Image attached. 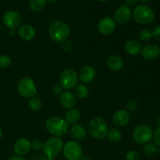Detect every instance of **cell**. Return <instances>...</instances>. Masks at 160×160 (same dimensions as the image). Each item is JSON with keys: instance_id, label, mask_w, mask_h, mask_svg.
Returning a JSON list of instances; mask_svg holds the SVG:
<instances>
[{"instance_id": "cell-45", "label": "cell", "mask_w": 160, "mask_h": 160, "mask_svg": "<svg viewBox=\"0 0 160 160\" xmlns=\"http://www.w3.org/2000/svg\"><path fill=\"white\" fill-rule=\"evenodd\" d=\"M98 1H99V2H106V1H108V0H98Z\"/></svg>"}, {"instance_id": "cell-39", "label": "cell", "mask_w": 160, "mask_h": 160, "mask_svg": "<svg viewBox=\"0 0 160 160\" xmlns=\"http://www.w3.org/2000/svg\"><path fill=\"white\" fill-rule=\"evenodd\" d=\"M80 160H94L93 158H90V157H82Z\"/></svg>"}, {"instance_id": "cell-22", "label": "cell", "mask_w": 160, "mask_h": 160, "mask_svg": "<svg viewBox=\"0 0 160 160\" xmlns=\"http://www.w3.org/2000/svg\"><path fill=\"white\" fill-rule=\"evenodd\" d=\"M80 119H81V113L76 108H70L65 115V120L68 123H78Z\"/></svg>"}, {"instance_id": "cell-28", "label": "cell", "mask_w": 160, "mask_h": 160, "mask_svg": "<svg viewBox=\"0 0 160 160\" xmlns=\"http://www.w3.org/2000/svg\"><path fill=\"white\" fill-rule=\"evenodd\" d=\"M152 31L148 28H144L139 33V38L143 42H148L152 38Z\"/></svg>"}, {"instance_id": "cell-38", "label": "cell", "mask_w": 160, "mask_h": 160, "mask_svg": "<svg viewBox=\"0 0 160 160\" xmlns=\"http://www.w3.org/2000/svg\"><path fill=\"white\" fill-rule=\"evenodd\" d=\"M125 2H126V3L128 5H131V6H132V5H134L136 3L138 2V0H124Z\"/></svg>"}, {"instance_id": "cell-31", "label": "cell", "mask_w": 160, "mask_h": 160, "mask_svg": "<svg viewBox=\"0 0 160 160\" xmlns=\"http://www.w3.org/2000/svg\"><path fill=\"white\" fill-rule=\"evenodd\" d=\"M126 160H140V155L135 150H131L127 153Z\"/></svg>"}, {"instance_id": "cell-11", "label": "cell", "mask_w": 160, "mask_h": 160, "mask_svg": "<svg viewBox=\"0 0 160 160\" xmlns=\"http://www.w3.org/2000/svg\"><path fill=\"white\" fill-rule=\"evenodd\" d=\"M132 12L131 8L127 5H122L119 6L114 13V20L119 24H124L129 21Z\"/></svg>"}, {"instance_id": "cell-2", "label": "cell", "mask_w": 160, "mask_h": 160, "mask_svg": "<svg viewBox=\"0 0 160 160\" xmlns=\"http://www.w3.org/2000/svg\"><path fill=\"white\" fill-rule=\"evenodd\" d=\"M49 36L54 42H62L67 40L70 35V28L68 24L62 20H56L51 24L48 29Z\"/></svg>"}, {"instance_id": "cell-34", "label": "cell", "mask_w": 160, "mask_h": 160, "mask_svg": "<svg viewBox=\"0 0 160 160\" xmlns=\"http://www.w3.org/2000/svg\"><path fill=\"white\" fill-rule=\"evenodd\" d=\"M152 36L156 40L160 41V24L152 31Z\"/></svg>"}, {"instance_id": "cell-17", "label": "cell", "mask_w": 160, "mask_h": 160, "mask_svg": "<svg viewBox=\"0 0 160 160\" xmlns=\"http://www.w3.org/2000/svg\"><path fill=\"white\" fill-rule=\"evenodd\" d=\"M95 69L92 66L87 65L84 66L80 71V73L78 75V78L84 83H89L95 78Z\"/></svg>"}, {"instance_id": "cell-44", "label": "cell", "mask_w": 160, "mask_h": 160, "mask_svg": "<svg viewBox=\"0 0 160 160\" xmlns=\"http://www.w3.org/2000/svg\"><path fill=\"white\" fill-rule=\"evenodd\" d=\"M141 1L144 2V3H147V2H149V1H151V0H141Z\"/></svg>"}, {"instance_id": "cell-43", "label": "cell", "mask_w": 160, "mask_h": 160, "mask_svg": "<svg viewBox=\"0 0 160 160\" xmlns=\"http://www.w3.org/2000/svg\"><path fill=\"white\" fill-rule=\"evenodd\" d=\"M50 2V3H56V1H57V0H47V2Z\"/></svg>"}, {"instance_id": "cell-9", "label": "cell", "mask_w": 160, "mask_h": 160, "mask_svg": "<svg viewBox=\"0 0 160 160\" xmlns=\"http://www.w3.org/2000/svg\"><path fill=\"white\" fill-rule=\"evenodd\" d=\"M78 79V73L72 68L64 69L60 75V84L67 90L76 87Z\"/></svg>"}, {"instance_id": "cell-33", "label": "cell", "mask_w": 160, "mask_h": 160, "mask_svg": "<svg viewBox=\"0 0 160 160\" xmlns=\"http://www.w3.org/2000/svg\"><path fill=\"white\" fill-rule=\"evenodd\" d=\"M63 90L64 88L61 86V84H56L52 88V93L55 95H61Z\"/></svg>"}, {"instance_id": "cell-6", "label": "cell", "mask_w": 160, "mask_h": 160, "mask_svg": "<svg viewBox=\"0 0 160 160\" xmlns=\"http://www.w3.org/2000/svg\"><path fill=\"white\" fill-rule=\"evenodd\" d=\"M63 141L60 137L53 136L47 140L44 144L43 152L46 157H53L59 155L63 147Z\"/></svg>"}, {"instance_id": "cell-3", "label": "cell", "mask_w": 160, "mask_h": 160, "mask_svg": "<svg viewBox=\"0 0 160 160\" xmlns=\"http://www.w3.org/2000/svg\"><path fill=\"white\" fill-rule=\"evenodd\" d=\"M88 131L93 138L102 140L107 136L109 129L104 119L101 117H95L89 122Z\"/></svg>"}, {"instance_id": "cell-12", "label": "cell", "mask_w": 160, "mask_h": 160, "mask_svg": "<svg viewBox=\"0 0 160 160\" xmlns=\"http://www.w3.org/2000/svg\"><path fill=\"white\" fill-rule=\"evenodd\" d=\"M31 150V142L24 137L17 140L13 144V151L17 155L23 156L27 155Z\"/></svg>"}, {"instance_id": "cell-40", "label": "cell", "mask_w": 160, "mask_h": 160, "mask_svg": "<svg viewBox=\"0 0 160 160\" xmlns=\"http://www.w3.org/2000/svg\"><path fill=\"white\" fill-rule=\"evenodd\" d=\"M44 160H56L53 157H45V158H44Z\"/></svg>"}, {"instance_id": "cell-32", "label": "cell", "mask_w": 160, "mask_h": 160, "mask_svg": "<svg viewBox=\"0 0 160 160\" xmlns=\"http://www.w3.org/2000/svg\"><path fill=\"white\" fill-rule=\"evenodd\" d=\"M153 141L154 144L157 146L158 147H160V125L156 128L153 133Z\"/></svg>"}, {"instance_id": "cell-27", "label": "cell", "mask_w": 160, "mask_h": 160, "mask_svg": "<svg viewBox=\"0 0 160 160\" xmlns=\"http://www.w3.org/2000/svg\"><path fill=\"white\" fill-rule=\"evenodd\" d=\"M158 152V147L155 144L147 143L144 147V153L148 156H154Z\"/></svg>"}, {"instance_id": "cell-24", "label": "cell", "mask_w": 160, "mask_h": 160, "mask_svg": "<svg viewBox=\"0 0 160 160\" xmlns=\"http://www.w3.org/2000/svg\"><path fill=\"white\" fill-rule=\"evenodd\" d=\"M109 141L112 143H117L122 139V133L120 130L117 128H112L108 131L107 136Z\"/></svg>"}, {"instance_id": "cell-18", "label": "cell", "mask_w": 160, "mask_h": 160, "mask_svg": "<svg viewBox=\"0 0 160 160\" xmlns=\"http://www.w3.org/2000/svg\"><path fill=\"white\" fill-rule=\"evenodd\" d=\"M70 135L75 141H83L87 136L85 128L81 124L75 123L70 128Z\"/></svg>"}, {"instance_id": "cell-13", "label": "cell", "mask_w": 160, "mask_h": 160, "mask_svg": "<svg viewBox=\"0 0 160 160\" xmlns=\"http://www.w3.org/2000/svg\"><path fill=\"white\" fill-rule=\"evenodd\" d=\"M98 29L101 34L105 35L112 34L116 29V21L111 17H104L98 23Z\"/></svg>"}, {"instance_id": "cell-37", "label": "cell", "mask_w": 160, "mask_h": 160, "mask_svg": "<svg viewBox=\"0 0 160 160\" xmlns=\"http://www.w3.org/2000/svg\"><path fill=\"white\" fill-rule=\"evenodd\" d=\"M45 155L44 156H42V155H35L34 157L32 158V160H44V158H45Z\"/></svg>"}, {"instance_id": "cell-1", "label": "cell", "mask_w": 160, "mask_h": 160, "mask_svg": "<svg viewBox=\"0 0 160 160\" xmlns=\"http://www.w3.org/2000/svg\"><path fill=\"white\" fill-rule=\"evenodd\" d=\"M45 128L49 133L54 136H64L69 130L68 122L59 116H52L45 122Z\"/></svg>"}, {"instance_id": "cell-42", "label": "cell", "mask_w": 160, "mask_h": 160, "mask_svg": "<svg viewBox=\"0 0 160 160\" xmlns=\"http://www.w3.org/2000/svg\"><path fill=\"white\" fill-rule=\"evenodd\" d=\"M10 34L11 35H14V34H15V31H14V29H11Z\"/></svg>"}, {"instance_id": "cell-26", "label": "cell", "mask_w": 160, "mask_h": 160, "mask_svg": "<svg viewBox=\"0 0 160 160\" xmlns=\"http://www.w3.org/2000/svg\"><path fill=\"white\" fill-rule=\"evenodd\" d=\"M29 108L33 111H39L42 108V102L38 97H32L29 101Z\"/></svg>"}, {"instance_id": "cell-14", "label": "cell", "mask_w": 160, "mask_h": 160, "mask_svg": "<svg viewBox=\"0 0 160 160\" xmlns=\"http://www.w3.org/2000/svg\"><path fill=\"white\" fill-rule=\"evenodd\" d=\"M141 53L145 59L152 61L156 59L160 55V47L156 44H148L142 49Z\"/></svg>"}, {"instance_id": "cell-25", "label": "cell", "mask_w": 160, "mask_h": 160, "mask_svg": "<svg viewBox=\"0 0 160 160\" xmlns=\"http://www.w3.org/2000/svg\"><path fill=\"white\" fill-rule=\"evenodd\" d=\"M88 89L84 84L77 85L75 88V94L80 99H84L88 96Z\"/></svg>"}, {"instance_id": "cell-35", "label": "cell", "mask_w": 160, "mask_h": 160, "mask_svg": "<svg viewBox=\"0 0 160 160\" xmlns=\"http://www.w3.org/2000/svg\"><path fill=\"white\" fill-rule=\"evenodd\" d=\"M62 43V49H63L64 50H66V51H67V50H70V49L72 48V44L71 42H70L69 40H65L63 41L62 42H61Z\"/></svg>"}, {"instance_id": "cell-36", "label": "cell", "mask_w": 160, "mask_h": 160, "mask_svg": "<svg viewBox=\"0 0 160 160\" xmlns=\"http://www.w3.org/2000/svg\"><path fill=\"white\" fill-rule=\"evenodd\" d=\"M8 160H26L23 157L20 156V155H14V156L10 157Z\"/></svg>"}, {"instance_id": "cell-41", "label": "cell", "mask_w": 160, "mask_h": 160, "mask_svg": "<svg viewBox=\"0 0 160 160\" xmlns=\"http://www.w3.org/2000/svg\"><path fill=\"white\" fill-rule=\"evenodd\" d=\"M2 129L0 128V139L2 138Z\"/></svg>"}, {"instance_id": "cell-5", "label": "cell", "mask_w": 160, "mask_h": 160, "mask_svg": "<svg viewBox=\"0 0 160 160\" xmlns=\"http://www.w3.org/2000/svg\"><path fill=\"white\" fill-rule=\"evenodd\" d=\"M153 130L146 124L138 125L133 132V138L137 144H145L149 142L153 137Z\"/></svg>"}, {"instance_id": "cell-7", "label": "cell", "mask_w": 160, "mask_h": 160, "mask_svg": "<svg viewBox=\"0 0 160 160\" xmlns=\"http://www.w3.org/2000/svg\"><path fill=\"white\" fill-rule=\"evenodd\" d=\"M17 90L20 95L25 98H30L37 95L36 85L34 80L30 77H23L19 81Z\"/></svg>"}, {"instance_id": "cell-19", "label": "cell", "mask_w": 160, "mask_h": 160, "mask_svg": "<svg viewBox=\"0 0 160 160\" xmlns=\"http://www.w3.org/2000/svg\"><path fill=\"white\" fill-rule=\"evenodd\" d=\"M18 35L22 39L30 41L34 38L36 31L33 26L30 24H23L19 28Z\"/></svg>"}, {"instance_id": "cell-10", "label": "cell", "mask_w": 160, "mask_h": 160, "mask_svg": "<svg viewBox=\"0 0 160 160\" xmlns=\"http://www.w3.org/2000/svg\"><path fill=\"white\" fill-rule=\"evenodd\" d=\"M3 23L10 29L20 28L22 23V19L20 14L14 10L6 11L3 15Z\"/></svg>"}, {"instance_id": "cell-21", "label": "cell", "mask_w": 160, "mask_h": 160, "mask_svg": "<svg viewBox=\"0 0 160 160\" xmlns=\"http://www.w3.org/2000/svg\"><path fill=\"white\" fill-rule=\"evenodd\" d=\"M107 65L111 70L120 71L123 67V61L120 56L117 55H112L107 60Z\"/></svg>"}, {"instance_id": "cell-4", "label": "cell", "mask_w": 160, "mask_h": 160, "mask_svg": "<svg viewBox=\"0 0 160 160\" xmlns=\"http://www.w3.org/2000/svg\"><path fill=\"white\" fill-rule=\"evenodd\" d=\"M132 15L134 20L141 24H149L155 19L154 11L146 5H139L136 6Z\"/></svg>"}, {"instance_id": "cell-16", "label": "cell", "mask_w": 160, "mask_h": 160, "mask_svg": "<svg viewBox=\"0 0 160 160\" xmlns=\"http://www.w3.org/2000/svg\"><path fill=\"white\" fill-rule=\"evenodd\" d=\"M130 121V114L126 110H118L116 111L112 117V122L117 126H124L128 125Z\"/></svg>"}, {"instance_id": "cell-8", "label": "cell", "mask_w": 160, "mask_h": 160, "mask_svg": "<svg viewBox=\"0 0 160 160\" xmlns=\"http://www.w3.org/2000/svg\"><path fill=\"white\" fill-rule=\"evenodd\" d=\"M62 152L67 160H80L83 157L82 147L75 141L66 143L62 147Z\"/></svg>"}, {"instance_id": "cell-23", "label": "cell", "mask_w": 160, "mask_h": 160, "mask_svg": "<svg viewBox=\"0 0 160 160\" xmlns=\"http://www.w3.org/2000/svg\"><path fill=\"white\" fill-rule=\"evenodd\" d=\"M47 4V0H29V8L31 11L38 13L42 11Z\"/></svg>"}, {"instance_id": "cell-30", "label": "cell", "mask_w": 160, "mask_h": 160, "mask_svg": "<svg viewBox=\"0 0 160 160\" xmlns=\"http://www.w3.org/2000/svg\"><path fill=\"white\" fill-rule=\"evenodd\" d=\"M45 142L39 139H35L31 142V148L35 151H41L43 149Z\"/></svg>"}, {"instance_id": "cell-29", "label": "cell", "mask_w": 160, "mask_h": 160, "mask_svg": "<svg viewBox=\"0 0 160 160\" xmlns=\"http://www.w3.org/2000/svg\"><path fill=\"white\" fill-rule=\"evenodd\" d=\"M12 60L7 55H0V67L1 68H7L11 65Z\"/></svg>"}, {"instance_id": "cell-15", "label": "cell", "mask_w": 160, "mask_h": 160, "mask_svg": "<svg viewBox=\"0 0 160 160\" xmlns=\"http://www.w3.org/2000/svg\"><path fill=\"white\" fill-rule=\"evenodd\" d=\"M59 102L63 108L67 109H70L76 104V97L71 91H63L59 97Z\"/></svg>"}, {"instance_id": "cell-46", "label": "cell", "mask_w": 160, "mask_h": 160, "mask_svg": "<svg viewBox=\"0 0 160 160\" xmlns=\"http://www.w3.org/2000/svg\"><path fill=\"white\" fill-rule=\"evenodd\" d=\"M0 92H1V88H0Z\"/></svg>"}, {"instance_id": "cell-20", "label": "cell", "mask_w": 160, "mask_h": 160, "mask_svg": "<svg viewBox=\"0 0 160 160\" xmlns=\"http://www.w3.org/2000/svg\"><path fill=\"white\" fill-rule=\"evenodd\" d=\"M125 50L128 54L131 56H137L142 51V45L138 41L135 39H130L126 42L124 45Z\"/></svg>"}]
</instances>
